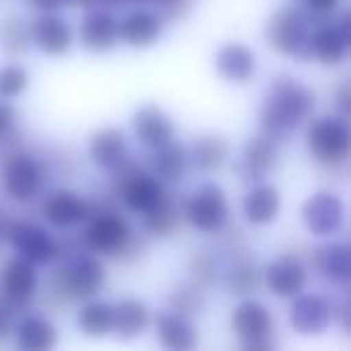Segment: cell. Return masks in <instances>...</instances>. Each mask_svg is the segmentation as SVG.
I'll use <instances>...</instances> for the list:
<instances>
[{
    "label": "cell",
    "instance_id": "6da1fadb",
    "mask_svg": "<svg viewBox=\"0 0 351 351\" xmlns=\"http://www.w3.org/2000/svg\"><path fill=\"white\" fill-rule=\"evenodd\" d=\"M315 111V92L289 73H279L269 80L263 94L258 121L260 132L274 142H287L293 130L303 125Z\"/></svg>",
    "mask_w": 351,
    "mask_h": 351
},
{
    "label": "cell",
    "instance_id": "7a4b0ae2",
    "mask_svg": "<svg viewBox=\"0 0 351 351\" xmlns=\"http://www.w3.org/2000/svg\"><path fill=\"white\" fill-rule=\"evenodd\" d=\"M87 200L89 217L84 219V231L80 236L84 248L94 255L123 260V263L142 258V253L147 250L145 239L135 234L132 224L116 210V205L111 200H104L101 205L92 197Z\"/></svg>",
    "mask_w": 351,
    "mask_h": 351
},
{
    "label": "cell",
    "instance_id": "3957f363",
    "mask_svg": "<svg viewBox=\"0 0 351 351\" xmlns=\"http://www.w3.org/2000/svg\"><path fill=\"white\" fill-rule=\"evenodd\" d=\"M106 265L101 263V258L89 250H80L49 274L44 287L46 303L53 308H65L70 303H82L99 296L106 287Z\"/></svg>",
    "mask_w": 351,
    "mask_h": 351
},
{
    "label": "cell",
    "instance_id": "277c9868",
    "mask_svg": "<svg viewBox=\"0 0 351 351\" xmlns=\"http://www.w3.org/2000/svg\"><path fill=\"white\" fill-rule=\"evenodd\" d=\"M111 193L130 212L147 215L164 200L166 186L147 169H142L137 161L125 159L118 169L111 171Z\"/></svg>",
    "mask_w": 351,
    "mask_h": 351
},
{
    "label": "cell",
    "instance_id": "5b68a950",
    "mask_svg": "<svg viewBox=\"0 0 351 351\" xmlns=\"http://www.w3.org/2000/svg\"><path fill=\"white\" fill-rule=\"evenodd\" d=\"M306 149L322 169H344L351 149V130L346 118L320 116L306 130Z\"/></svg>",
    "mask_w": 351,
    "mask_h": 351
},
{
    "label": "cell",
    "instance_id": "8992f818",
    "mask_svg": "<svg viewBox=\"0 0 351 351\" xmlns=\"http://www.w3.org/2000/svg\"><path fill=\"white\" fill-rule=\"evenodd\" d=\"M311 29L313 25L306 12L298 10V8H282V10L269 15L263 36H265V44L274 53L308 63L311 60V51H308Z\"/></svg>",
    "mask_w": 351,
    "mask_h": 351
},
{
    "label": "cell",
    "instance_id": "52a82bcc",
    "mask_svg": "<svg viewBox=\"0 0 351 351\" xmlns=\"http://www.w3.org/2000/svg\"><path fill=\"white\" fill-rule=\"evenodd\" d=\"M39 272L36 265L27 263L25 258H12L0 267V308L12 322L27 315L39 293Z\"/></svg>",
    "mask_w": 351,
    "mask_h": 351
},
{
    "label": "cell",
    "instance_id": "ba28073f",
    "mask_svg": "<svg viewBox=\"0 0 351 351\" xmlns=\"http://www.w3.org/2000/svg\"><path fill=\"white\" fill-rule=\"evenodd\" d=\"M44 166L25 147L0 156V188L10 200L29 205L44 191Z\"/></svg>",
    "mask_w": 351,
    "mask_h": 351
},
{
    "label": "cell",
    "instance_id": "9c48e42d",
    "mask_svg": "<svg viewBox=\"0 0 351 351\" xmlns=\"http://www.w3.org/2000/svg\"><path fill=\"white\" fill-rule=\"evenodd\" d=\"M229 325L245 351H267L277 344L272 313L263 301L253 296H245L236 303L231 311Z\"/></svg>",
    "mask_w": 351,
    "mask_h": 351
},
{
    "label": "cell",
    "instance_id": "30bf717a",
    "mask_svg": "<svg viewBox=\"0 0 351 351\" xmlns=\"http://www.w3.org/2000/svg\"><path fill=\"white\" fill-rule=\"evenodd\" d=\"M183 221L200 234H221L229 226V195L219 183H202L183 202Z\"/></svg>",
    "mask_w": 351,
    "mask_h": 351
},
{
    "label": "cell",
    "instance_id": "8fae6325",
    "mask_svg": "<svg viewBox=\"0 0 351 351\" xmlns=\"http://www.w3.org/2000/svg\"><path fill=\"white\" fill-rule=\"evenodd\" d=\"M351 44V27H349V12H341L337 17H330L325 22H317L311 29L308 39V51L311 60L315 58L322 65H341L349 56Z\"/></svg>",
    "mask_w": 351,
    "mask_h": 351
},
{
    "label": "cell",
    "instance_id": "7c38bea8",
    "mask_svg": "<svg viewBox=\"0 0 351 351\" xmlns=\"http://www.w3.org/2000/svg\"><path fill=\"white\" fill-rule=\"evenodd\" d=\"M346 219V207L337 193L332 191H317L306 197L301 205V221L308 234L330 239L339 234Z\"/></svg>",
    "mask_w": 351,
    "mask_h": 351
},
{
    "label": "cell",
    "instance_id": "4fadbf2b",
    "mask_svg": "<svg viewBox=\"0 0 351 351\" xmlns=\"http://www.w3.org/2000/svg\"><path fill=\"white\" fill-rule=\"evenodd\" d=\"M8 243L20 258L32 265H51L58 258V241L51 231L29 219H15L8 234Z\"/></svg>",
    "mask_w": 351,
    "mask_h": 351
},
{
    "label": "cell",
    "instance_id": "5bb4252c",
    "mask_svg": "<svg viewBox=\"0 0 351 351\" xmlns=\"http://www.w3.org/2000/svg\"><path fill=\"white\" fill-rule=\"evenodd\" d=\"M277 161H279L277 142L265 135V132H258V135L248 137L245 145L241 147V154L234 164V171L241 183L253 186V183L265 181L277 169Z\"/></svg>",
    "mask_w": 351,
    "mask_h": 351
},
{
    "label": "cell",
    "instance_id": "9a60e30c",
    "mask_svg": "<svg viewBox=\"0 0 351 351\" xmlns=\"http://www.w3.org/2000/svg\"><path fill=\"white\" fill-rule=\"evenodd\" d=\"M289 325L303 337H320L332 325V303L320 293H298L289 306Z\"/></svg>",
    "mask_w": 351,
    "mask_h": 351
},
{
    "label": "cell",
    "instance_id": "2e32d148",
    "mask_svg": "<svg viewBox=\"0 0 351 351\" xmlns=\"http://www.w3.org/2000/svg\"><path fill=\"white\" fill-rule=\"evenodd\" d=\"M29 32H32V46H36L44 56L60 58V56H68L73 51L75 44L73 27L58 12H39L29 22Z\"/></svg>",
    "mask_w": 351,
    "mask_h": 351
},
{
    "label": "cell",
    "instance_id": "e0dca14e",
    "mask_svg": "<svg viewBox=\"0 0 351 351\" xmlns=\"http://www.w3.org/2000/svg\"><path fill=\"white\" fill-rule=\"evenodd\" d=\"M263 284L277 298H293L306 291L308 284V267L298 255H279L269 260L263 269Z\"/></svg>",
    "mask_w": 351,
    "mask_h": 351
},
{
    "label": "cell",
    "instance_id": "ac0fdd59",
    "mask_svg": "<svg viewBox=\"0 0 351 351\" xmlns=\"http://www.w3.org/2000/svg\"><path fill=\"white\" fill-rule=\"evenodd\" d=\"M41 217L56 229H75L89 217V200L73 188H56L41 202Z\"/></svg>",
    "mask_w": 351,
    "mask_h": 351
},
{
    "label": "cell",
    "instance_id": "d6986e66",
    "mask_svg": "<svg viewBox=\"0 0 351 351\" xmlns=\"http://www.w3.org/2000/svg\"><path fill=\"white\" fill-rule=\"evenodd\" d=\"M215 70L229 84H248L258 75V53L243 41H226L215 53Z\"/></svg>",
    "mask_w": 351,
    "mask_h": 351
},
{
    "label": "cell",
    "instance_id": "ffe728a7",
    "mask_svg": "<svg viewBox=\"0 0 351 351\" xmlns=\"http://www.w3.org/2000/svg\"><path fill=\"white\" fill-rule=\"evenodd\" d=\"M132 135L145 149H156V147L166 145L176 137L173 118L156 104H145V106L135 108L132 113Z\"/></svg>",
    "mask_w": 351,
    "mask_h": 351
},
{
    "label": "cell",
    "instance_id": "44dd1931",
    "mask_svg": "<svg viewBox=\"0 0 351 351\" xmlns=\"http://www.w3.org/2000/svg\"><path fill=\"white\" fill-rule=\"evenodd\" d=\"M164 17L156 10H145V8H137V10L128 12L123 20H118V36L123 44L135 51L154 46L164 36Z\"/></svg>",
    "mask_w": 351,
    "mask_h": 351
},
{
    "label": "cell",
    "instance_id": "7402d4cb",
    "mask_svg": "<svg viewBox=\"0 0 351 351\" xmlns=\"http://www.w3.org/2000/svg\"><path fill=\"white\" fill-rule=\"evenodd\" d=\"M80 44L89 53H108L121 44L118 20L106 8H94L80 22Z\"/></svg>",
    "mask_w": 351,
    "mask_h": 351
},
{
    "label": "cell",
    "instance_id": "603a6c76",
    "mask_svg": "<svg viewBox=\"0 0 351 351\" xmlns=\"http://www.w3.org/2000/svg\"><path fill=\"white\" fill-rule=\"evenodd\" d=\"M219 282L226 289V293H231V296H239V298L253 296L263 287V269L245 253V248L231 250V260L221 269Z\"/></svg>",
    "mask_w": 351,
    "mask_h": 351
},
{
    "label": "cell",
    "instance_id": "cb8c5ba5",
    "mask_svg": "<svg viewBox=\"0 0 351 351\" xmlns=\"http://www.w3.org/2000/svg\"><path fill=\"white\" fill-rule=\"evenodd\" d=\"M89 159L99 171L111 173L113 169L123 164L130 154V145H128V135L116 125L99 128L92 137H89Z\"/></svg>",
    "mask_w": 351,
    "mask_h": 351
},
{
    "label": "cell",
    "instance_id": "d4e9b609",
    "mask_svg": "<svg viewBox=\"0 0 351 351\" xmlns=\"http://www.w3.org/2000/svg\"><path fill=\"white\" fill-rule=\"evenodd\" d=\"M241 212H243V219L250 226L274 224L279 212H282V193L272 183H253V186H248L243 200H241Z\"/></svg>",
    "mask_w": 351,
    "mask_h": 351
},
{
    "label": "cell",
    "instance_id": "484cf974",
    "mask_svg": "<svg viewBox=\"0 0 351 351\" xmlns=\"http://www.w3.org/2000/svg\"><path fill=\"white\" fill-rule=\"evenodd\" d=\"M152 322H154L156 339H159V344L164 349L191 351L200 344V335H197V327L193 325V317L178 315L173 311H164Z\"/></svg>",
    "mask_w": 351,
    "mask_h": 351
},
{
    "label": "cell",
    "instance_id": "4316f807",
    "mask_svg": "<svg viewBox=\"0 0 351 351\" xmlns=\"http://www.w3.org/2000/svg\"><path fill=\"white\" fill-rule=\"evenodd\" d=\"M313 269L337 287H346L351 279V248L344 241H330L311 253Z\"/></svg>",
    "mask_w": 351,
    "mask_h": 351
},
{
    "label": "cell",
    "instance_id": "83f0119b",
    "mask_svg": "<svg viewBox=\"0 0 351 351\" xmlns=\"http://www.w3.org/2000/svg\"><path fill=\"white\" fill-rule=\"evenodd\" d=\"M191 169V156H188V147L178 145L176 140L166 142V145L149 149L147 156V171L154 178H159L164 186L183 181V176Z\"/></svg>",
    "mask_w": 351,
    "mask_h": 351
},
{
    "label": "cell",
    "instance_id": "f1b7e54d",
    "mask_svg": "<svg viewBox=\"0 0 351 351\" xmlns=\"http://www.w3.org/2000/svg\"><path fill=\"white\" fill-rule=\"evenodd\" d=\"M152 308L140 298H121L113 303V335L121 341H132L149 330Z\"/></svg>",
    "mask_w": 351,
    "mask_h": 351
},
{
    "label": "cell",
    "instance_id": "f546056e",
    "mask_svg": "<svg viewBox=\"0 0 351 351\" xmlns=\"http://www.w3.org/2000/svg\"><path fill=\"white\" fill-rule=\"evenodd\" d=\"M188 156L200 173H217L231 159V142L221 132H202L188 147Z\"/></svg>",
    "mask_w": 351,
    "mask_h": 351
},
{
    "label": "cell",
    "instance_id": "4dcf8cb0",
    "mask_svg": "<svg viewBox=\"0 0 351 351\" xmlns=\"http://www.w3.org/2000/svg\"><path fill=\"white\" fill-rule=\"evenodd\" d=\"M15 344L22 351H51L58 346V327L46 315H22L15 325Z\"/></svg>",
    "mask_w": 351,
    "mask_h": 351
},
{
    "label": "cell",
    "instance_id": "1f68e13d",
    "mask_svg": "<svg viewBox=\"0 0 351 351\" xmlns=\"http://www.w3.org/2000/svg\"><path fill=\"white\" fill-rule=\"evenodd\" d=\"M181 224H183V202L176 195H171V193H166L164 200L154 210L142 215V229H145V234L159 241L176 236L178 229H181Z\"/></svg>",
    "mask_w": 351,
    "mask_h": 351
},
{
    "label": "cell",
    "instance_id": "d6a6232c",
    "mask_svg": "<svg viewBox=\"0 0 351 351\" xmlns=\"http://www.w3.org/2000/svg\"><path fill=\"white\" fill-rule=\"evenodd\" d=\"M77 330L84 337L92 339H101L113 332V303H106L101 298H87L82 301L77 311Z\"/></svg>",
    "mask_w": 351,
    "mask_h": 351
},
{
    "label": "cell",
    "instance_id": "836d02e7",
    "mask_svg": "<svg viewBox=\"0 0 351 351\" xmlns=\"http://www.w3.org/2000/svg\"><path fill=\"white\" fill-rule=\"evenodd\" d=\"M207 289H202L197 282L188 279V282H181L171 287L169 296H166V311H173L178 315L186 317H197L202 315L207 306Z\"/></svg>",
    "mask_w": 351,
    "mask_h": 351
},
{
    "label": "cell",
    "instance_id": "e575fe53",
    "mask_svg": "<svg viewBox=\"0 0 351 351\" xmlns=\"http://www.w3.org/2000/svg\"><path fill=\"white\" fill-rule=\"evenodd\" d=\"M221 269H224V255L217 248H200L188 260L191 279L200 284L202 289H210L215 284H219Z\"/></svg>",
    "mask_w": 351,
    "mask_h": 351
},
{
    "label": "cell",
    "instance_id": "d590c367",
    "mask_svg": "<svg viewBox=\"0 0 351 351\" xmlns=\"http://www.w3.org/2000/svg\"><path fill=\"white\" fill-rule=\"evenodd\" d=\"M32 49L29 22L12 15L0 22V51L8 56H25Z\"/></svg>",
    "mask_w": 351,
    "mask_h": 351
},
{
    "label": "cell",
    "instance_id": "8d00e7d4",
    "mask_svg": "<svg viewBox=\"0 0 351 351\" xmlns=\"http://www.w3.org/2000/svg\"><path fill=\"white\" fill-rule=\"evenodd\" d=\"M29 89V70L25 65L8 63L0 68V99L15 101Z\"/></svg>",
    "mask_w": 351,
    "mask_h": 351
},
{
    "label": "cell",
    "instance_id": "74e56055",
    "mask_svg": "<svg viewBox=\"0 0 351 351\" xmlns=\"http://www.w3.org/2000/svg\"><path fill=\"white\" fill-rule=\"evenodd\" d=\"M339 5L341 0H303V12L308 15L311 25H317V22L330 20Z\"/></svg>",
    "mask_w": 351,
    "mask_h": 351
},
{
    "label": "cell",
    "instance_id": "f35d334b",
    "mask_svg": "<svg viewBox=\"0 0 351 351\" xmlns=\"http://www.w3.org/2000/svg\"><path fill=\"white\" fill-rule=\"evenodd\" d=\"M156 3V12L164 17V22H178L183 17H188L193 8V0H154Z\"/></svg>",
    "mask_w": 351,
    "mask_h": 351
},
{
    "label": "cell",
    "instance_id": "ab89813d",
    "mask_svg": "<svg viewBox=\"0 0 351 351\" xmlns=\"http://www.w3.org/2000/svg\"><path fill=\"white\" fill-rule=\"evenodd\" d=\"M17 132V108L8 99H0V140Z\"/></svg>",
    "mask_w": 351,
    "mask_h": 351
},
{
    "label": "cell",
    "instance_id": "60d3db41",
    "mask_svg": "<svg viewBox=\"0 0 351 351\" xmlns=\"http://www.w3.org/2000/svg\"><path fill=\"white\" fill-rule=\"evenodd\" d=\"M332 325L339 327V332H344V335L351 332V306L346 298L332 303Z\"/></svg>",
    "mask_w": 351,
    "mask_h": 351
},
{
    "label": "cell",
    "instance_id": "b9f144b4",
    "mask_svg": "<svg viewBox=\"0 0 351 351\" xmlns=\"http://www.w3.org/2000/svg\"><path fill=\"white\" fill-rule=\"evenodd\" d=\"M335 104H337V113H339L341 118H349V113H351V92H349V82H346V80L339 84V87H337Z\"/></svg>",
    "mask_w": 351,
    "mask_h": 351
},
{
    "label": "cell",
    "instance_id": "7bdbcfd3",
    "mask_svg": "<svg viewBox=\"0 0 351 351\" xmlns=\"http://www.w3.org/2000/svg\"><path fill=\"white\" fill-rule=\"evenodd\" d=\"M29 5L36 12H60L65 8H73V0H29Z\"/></svg>",
    "mask_w": 351,
    "mask_h": 351
},
{
    "label": "cell",
    "instance_id": "ee69618b",
    "mask_svg": "<svg viewBox=\"0 0 351 351\" xmlns=\"http://www.w3.org/2000/svg\"><path fill=\"white\" fill-rule=\"evenodd\" d=\"M12 221H15V217L10 215V210L0 207V243H5V241H8V234H10Z\"/></svg>",
    "mask_w": 351,
    "mask_h": 351
},
{
    "label": "cell",
    "instance_id": "f6af8a7d",
    "mask_svg": "<svg viewBox=\"0 0 351 351\" xmlns=\"http://www.w3.org/2000/svg\"><path fill=\"white\" fill-rule=\"evenodd\" d=\"M10 327H12V320L5 315V311L0 308V344L5 341V337L10 335Z\"/></svg>",
    "mask_w": 351,
    "mask_h": 351
},
{
    "label": "cell",
    "instance_id": "bcb514c9",
    "mask_svg": "<svg viewBox=\"0 0 351 351\" xmlns=\"http://www.w3.org/2000/svg\"><path fill=\"white\" fill-rule=\"evenodd\" d=\"M111 8H121V5H140V3H154V0H108Z\"/></svg>",
    "mask_w": 351,
    "mask_h": 351
}]
</instances>
